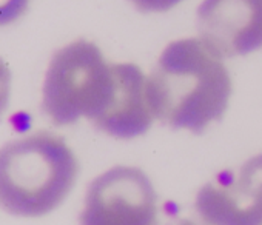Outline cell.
Segmentation results:
<instances>
[{
	"label": "cell",
	"mask_w": 262,
	"mask_h": 225,
	"mask_svg": "<svg viewBox=\"0 0 262 225\" xmlns=\"http://www.w3.org/2000/svg\"><path fill=\"white\" fill-rule=\"evenodd\" d=\"M231 88L224 57L201 37L168 43L147 76V93L155 119L194 134L204 133L213 122L224 118Z\"/></svg>",
	"instance_id": "obj_1"
},
{
	"label": "cell",
	"mask_w": 262,
	"mask_h": 225,
	"mask_svg": "<svg viewBox=\"0 0 262 225\" xmlns=\"http://www.w3.org/2000/svg\"><path fill=\"white\" fill-rule=\"evenodd\" d=\"M79 173L71 147L57 134L37 131L0 147V208L19 217L54 211Z\"/></svg>",
	"instance_id": "obj_2"
},
{
	"label": "cell",
	"mask_w": 262,
	"mask_h": 225,
	"mask_svg": "<svg viewBox=\"0 0 262 225\" xmlns=\"http://www.w3.org/2000/svg\"><path fill=\"white\" fill-rule=\"evenodd\" d=\"M113 86V63L96 43L79 39L53 54L42 85V109L57 127L80 119L94 125L108 108Z\"/></svg>",
	"instance_id": "obj_3"
},
{
	"label": "cell",
	"mask_w": 262,
	"mask_h": 225,
	"mask_svg": "<svg viewBox=\"0 0 262 225\" xmlns=\"http://www.w3.org/2000/svg\"><path fill=\"white\" fill-rule=\"evenodd\" d=\"M80 225H156L158 196L150 177L136 167L117 165L88 187Z\"/></svg>",
	"instance_id": "obj_4"
},
{
	"label": "cell",
	"mask_w": 262,
	"mask_h": 225,
	"mask_svg": "<svg viewBox=\"0 0 262 225\" xmlns=\"http://www.w3.org/2000/svg\"><path fill=\"white\" fill-rule=\"evenodd\" d=\"M194 205L207 225H262V154L205 184Z\"/></svg>",
	"instance_id": "obj_5"
},
{
	"label": "cell",
	"mask_w": 262,
	"mask_h": 225,
	"mask_svg": "<svg viewBox=\"0 0 262 225\" xmlns=\"http://www.w3.org/2000/svg\"><path fill=\"white\" fill-rule=\"evenodd\" d=\"M198 34L224 59L260 50L262 0H202Z\"/></svg>",
	"instance_id": "obj_6"
},
{
	"label": "cell",
	"mask_w": 262,
	"mask_h": 225,
	"mask_svg": "<svg viewBox=\"0 0 262 225\" xmlns=\"http://www.w3.org/2000/svg\"><path fill=\"white\" fill-rule=\"evenodd\" d=\"M114 86L108 108L94 127L116 139H135L145 134L153 121L147 93V76L129 62L113 63Z\"/></svg>",
	"instance_id": "obj_7"
},
{
	"label": "cell",
	"mask_w": 262,
	"mask_h": 225,
	"mask_svg": "<svg viewBox=\"0 0 262 225\" xmlns=\"http://www.w3.org/2000/svg\"><path fill=\"white\" fill-rule=\"evenodd\" d=\"M30 5V0H0V27L19 20Z\"/></svg>",
	"instance_id": "obj_8"
},
{
	"label": "cell",
	"mask_w": 262,
	"mask_h": 225,
	"mask_svg": "<svg viewBox=\"0 0 262 225\" xmlns=\"http://www.w3.org/2000/svg\"><path fill=\"white\" fill-rule=\"evenodd\" d=\"M141 13H167L184 0H129Z\"/></svg>",
	"instance_id": "obj_9"
},
{
	"label": "cell",
	"mask_w": 262,
	"mask_h": 225,
	"mask_svg": "<svg viewBox=\"0 0 262 225\" xmlns=\"http://www.w3.org/2000/svg\"><path fill=\"white\" fill-rule=\"evenodd\" d=\"M11 94V71L5 60L0 59V119L10 103Z\"/></svg>",
	"instance_id": "obj_10"
},
{
	"label": "cell",
	"mask_w": 262,
	"mask_h": 225,
	"mask_svg": "<svg viewBox=\"0 0 262 225\" xmlns=\"http://www.w3.org/2000/svg\"><path fill=\"white\" fill-rule=\"evenodd\" d=\"M178 225H194V223H193L191 220H181Z\"/></svg>",
	"instance_id": "obj_11"
}]
</instances>
